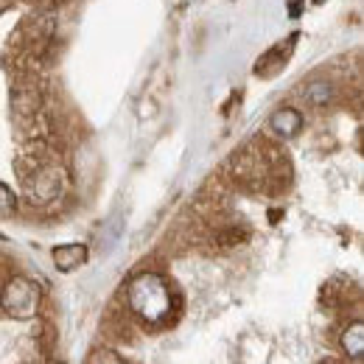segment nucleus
I'll return each instance as SVG.
<instances>
[{"instance_id":"12","label":"nucleus","mask_w":364,"mask_h":364,"mask_svg":"<svg viewBox=\"0 0 364 364\" xmlns=\"http://www.w3.org/2000/svg\"><path fill=\"white\" fill-rule=\"evenodd\" d=\"M14 210H17V196L11 193V188H9V185H3V182H0V219L14 216Z\"/></svg>"},{"instance_id":"5","label":"nucleus","mask_w":364,"mask_h":364,"mask_svg":"<svg viewBox=\"0 0 364 364\" xmlns=\"http://www.w3.org/2000/svg\"><path fill=\"white\" fill-rule=\"evenodd\" d=\"M46 109V92L37 85V76H23L14 87H11V112L17 121L34 118Z\"/></svg>"},{"instance_id":"7","label":"nucleus","mask_w":364,"mask_h":364,"mask_svg":"<svg viewBox=\"0 0 364 364\" xmlns=\"http://www.w3.org/2000/svg\"><path fill=\"white\" fill-rule=\"evenodd\" d=\"M269 129L274 137L280 140H291L303 132V112L294 109V107H280L274 109L272 118H269Z\"/></svg>"},{"instance_id":"6","label":"nucleus","mask_w":364,"mask_h":364,"mask_svg":"<svg viewBox=\"0 0 364 364\" xmlns=\"http://www.w3.org/2000/svg\"><path fill=\"white\" fill-rule=\"evenodd\" d=\"M294 43H297V34H291V37L286 40V46L277 43L274 48H269V50L255 62V76L269 79V76H274V73H280V70L286 68V62H289V53H291Z\"/></svg>"},{"instance_id":"2","label":"nucleus","mask_w":364,"mask_h":364,"mask_svg":"<svg viewBox=\"0 0 364 364\" xmlns=\"http://www.w3.org/2000/svg\"><path fill=\"white\" fill-rule=\"evenodd\" d=\"M228 174L232 185L244 188V191H267V180H269V163L261 151V143H250L241 151H235L228 160Z\"/></svg>"},{"instance_id":"9","label":"nucleus","mask_w":364,"mask_h":364,"mask_svg":"<svg viewBox=\"0 0 364 364\" xmlns=\"http://www.w3.org/2000/svg\"><path fill=\"white\" fill-rule=\"evenodd\" d=\"M339 342H342V350L348 353V359L359 362V359H362V353H364V325H362V319L348 322V325H345V331H342V336H339Z\"/></svg>"},{"instance_id":"11","label":"nucleus","mask_w":364,"mask_h":364,"mask_svg":"<svg viewBox=\"0 0 364 364\" xmlns=\"http://www.w3.org/2000/svg\"><path fill=\"white\" fill-rule=\"evenodd\" d=\"M37 345H40V350H43V356H46V359L53 353L56 331H53V325H50V322H40V325H37Z\"/></svg>"},{"instance_id":"13","label":"nucleus","mask_w":364,"mask_h":364,"mask_svg":"<svg viewBox=\"0 0 364 364\" xmlns=\"http://www.w3.org/2000/svg\"><path fill=\"white\" fill-rule=\"evenodd\" d=\"M87 364H127L115 350H109V348H95L90 353V359Z\"/></svg>"},{"instance_id":"10","label":"nucleus","mask_w":364,"mask_h":364,"mask_svg":"<svg viewBox=\"0 0 364 364\" xmlns=\"http://www.w3.org/2000/svg\"><path fill=\"white\" fill-rule=\"evenodd\" d=\"M303 98H306V104H311V107H328V104L336 98V87H333V82H328V79H314V82H309V85L303 87Z\"/></svg>"},{"instance_id":"1","label":"nucleus","mask_w":364,"mask_h":364,"mask_svg":"<svg viewBox=\"0 0 364 364\" xmlns=\"http://www.w3.org/2000/svg\"><path fill=\"white\" fill-rule=\"evenodd\" d=\"M127 306L140 319L151 325H163L171 319L174 309H180V297L160 274L143 272L127 286Z\"/></svg>"},{"instance_id":"8","label":"nucleus","mask_w":364,"mask_h":364,"mask_svg":"<svg viewBox=\"0 0 364 364\" xmlns=\"http://www.w3.org/2000/svg\"><path fill=\"white\" fill-rule=\"evenodd\" d=\"M87 261V247L85 244H62L53 250V264L59 272H73Z\"/></svg>"},{"instance_id":"15","label":"nucleus","mask_w":364,"mask_h":364,"mask_svg":"<svg viewBox=\"0 0 364 364\" xmlns=\"http://www.w3.org/2000/svg\"><path fill=\"white\" fill-rule=\"evenodd\" d=\"M319 364H348V362H342V359H336V356H328V359H322Z\"/></svg>"},{"instance_id":"17","label":"nucleus","mask_w":364,"mask_h":364,"mask_svg":"<svg viewBox=\"0 0 364 364\" xmlns=\"http://www.w3.org/2000/svg\"><path fill=\"white\" fill-rule=\"evenodd\" d=\"M311 3H314V6H322V3H325V0H311Z\"/></svg>"},{"instance_id":"4","label":"nucleus","mask_w":364,"mask_h":364,"mask_svg":"<svg viewBox=\"0 0 364 364\" xmlns=\"http://www.w3.org/2000/svg\"><path fill=\"white\" fill-rule=\"evenodd\" d=\"M68 188V174L65 168L59 166V160H50L46 166H40L34 174H28L23 180V191H26V199L37 208H46L50 202H56Z\"/></svg>"},{"instance_id":"3","label":"nucleus","mask_w":364,"mask_h":364,"mask_svg":"<svg viewBox=\"0 0 364 364\" xmlns=\"http://www.w3.org/2000/svg\"><path fill=\"white\" fill-rule=\"evenodd\" d=\"M40 286L23 274H11L0 286V309L14 319H34L40 314Z\"/></svg>"},{"instance_id":"14","label":"nucleus","mask_w":364,"mask_h":364,"mask_svg":"<svg viewBox=\"0 0 364 364\" xmlns=\"http://www.w3.org/2000/svg\"><path fill=\"white\" fill-rule=\"evenodd\" d=\"M286 9H289L291 17H300L306 11V0H286Z\"/></svg>"},{"instance_id":"18","label":"nucleus","mask_w":364,"mask_h":364,"mask_svg":"<svg viewBox=\"0 0 364 364\" xmlns=\"http://www.w3.org/2000/svg\"><path fill=\"white\" fill-rule=\"evenodd\" d=\"M48 364H59V362H48Z\"/></svg>"},{"instance_id":"16","label":"nucleus","mask_w":364,"mask_h":364,"mask_svg":"<svg viewBox=\"0 0 364 364\" xmlns=\"http://www.w3.org/2000/svg\"><path fill=\"white\" fill-rule=\"evenodd\" d=\"M9 3H11V0H0V11H3V9L9 6Z\"/></svg>"}]
</instances>
